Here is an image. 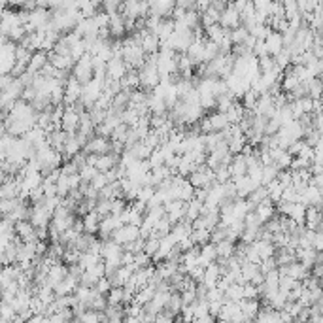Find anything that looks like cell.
<instances>
[{"label": "cell", "mask_w": 323, "mask_h": 323, "mask_svg": "<svg viewBox=\"0 0 323 323\" xmlns=\"http://www.w3.org/2000/svg\"><path fill=\"white\" fill-rule=\"evenodd\" d=\"M159 250V238H148V240H144V253H148V255H153V253Z\"/></svg>", "instance_id": "681fc988"}, {"label": "cell", "mask_w": 323, "mask_h": 323, "mask_svg": "<svg viewBox=\"0 0 323 323\" xmlns=\"http://www.w3.org/2000/svg\"><path fill=\"white\" fill-rule=\"evenodd\" d=\"M142 49L146 55H151V53H157L159 48H161V40L157 38V34H153V32H150L146 38L142 40Z\"/></svg>", "instance_id": "4316f807"}, {"label": "cell", "mask_w": 323, "mask_h": 323, "mask_svg": "<svg viewBox=\"0 0 323 323\" xmlns=\"http://www.w3.org/2000/svg\"><path fill=\"white\" fill-rule=\"evenodd\" d=\"M72 76L78 79L81 85L93 78V61H91V53H83V55L74 63V66H72Z\"/></svg>", "instance_id": "6da1fadb"}, {"label": "cell", "mask_w": 323, "mask_h": 323, "mask_svg": "<svg viewBox=\"0 0 323 323\" xmlns=\"http://www.w3.org/2000/svg\"><path fill=\"white\" fill-rule=\"evenodd\" d=\"M119 118H121V123H125L127 127H133L136 123V119H138V112L131 108V106H127L125 110L119 114Z\"/></svg>", "instance_id": "8d00e7d4"}, {"label": "cell", "mask_w": 323, "mask_h": 323, "mask_svg": "<svg viewBox=\"0 0 323 323\" xmlns=\"http://www.w3.org/2000/svg\"><path fill=\"white\" fill-rule=\"evenodd\" d=\"M81 91H83V85H81L74 76H70V78L66 79V83H64V96H63L64 106H72V104L76 102L79 96H81Z\"/></svg>", "instance_id": "3957f363"}, {"label": "cell", "mask_w": 323, "mask_h": 323, "mask_svg": "<svg viewBox=\"0 0 323 323\" xmlns=\"http://www.w3.org/2000/svg\"><path fill=\"white\" fill-rule=\"evenodd\" d=\"M96 291L98 293H102V295H106V293L110 291V287H112V284H110V280H108V276H102V278H98L96 280V284L93 285Z\"/></svg>", "instance_id": "f907efd6"}, {"label": "cell", "mask_w": 323, "mask_h": 323, "mask_svg": "<svg viewBox=\"0 0 323 323\" xmlns=\"http://www.w3.org/2000/svg\"><path fill=\"white\" fill-rule=\"evenodd\" d=\"M131 66L121 59V57H112L110 61L106 63V78L110 79H121L127 74Z\"/></svg>", "instance_id": "52a82bcc"}, {"label": "cell", "mask_w": 323, "mask_h": 323, "mask_svg": "<svg viewBox=\"0 0 323 323\" xmlns=\"http://www.w3.org/2000/svg\"><path fill=\"white\" fill-rule=\"evenodd\" d=\"M102 257L100 255H95V253H91V252H81L79 253V259H78V265L83 270H85L87 267H91V265H95L96 261H100Z\"/></svg>", "instance_id": "e575fe53"}, {"label": "cell", "mask_w": 323, "mask_h": 323, "mask_svg": "<svg viewBox=\"0 0 323 323\" xmlns=\"http://www.w3.org/2000/svg\"><path fill=\"white\" fill-rule=\"evenodd\" d=\"M248 34H250L248 29L242 27V25H238V27H235V29L229 31V36H231V42H233V44H242Z\"/></svg>", "instance_id": "d590c367"}, {"label": "cell", "mask_w": 323, "mask_h": 323, "mask_svg": "<svg viewBox=\"0 0 323 323\" xmlns=\"http://www.w3.org/2000/svg\"><path fill=\"white\" fill-rule=\"evenodd\" d=\"M10 242H12V237H8V235H2V233H0V250H4V248L10 244Z\"/></svg>", "instance_id": "11a10c76"}, {"label": "cell", "mask_w": 323, "mask_h": 323, "mask_svg": "<svg viewBox=\"0 0 323 323\" xmlns=\"http://www.w3.org/2000/svg\"><path fill=\"white\" fill-rule=\"evenodd\" d=\"M278 172H280V168H278L274 163L263 165V170H261V185H267L268 181L276 180V178H278Z\"/></svg>", "instance_id": "f546056e"}, {"label": "cell", "mask_w": 323, "mask_h": 323, "mask_svg": "<svg viewBox=\"0 0 323 323\" xmlns=\"http://www.w3.org/2000/svg\"><path fill=\"white\" fill-rule=\"evenodd\" d=\"M25 34H27V31H25V25H16V27H12V29H10V32L6 34V36H8V40L16 42V44H19V42L23 40Z\"/></svg>", "instance_id": "b9f144b4"}, {"label": "cell", "mask_w": 323, "mask_h": 323, "mask_svg": "<svg viewBox=\"0 0 323 323\" xmlns=\"http://www.w3.org/2000/svg\"><path fill=\"white\" fill-rule=\"evenodd\" d=\"M265 187H267L268 198H270V200H272V202L276 204V202H278V200L282 198V191H284V185H282V183H280L278 180H272V181H268Z\"/></svg>", "instance_id": "4dcf8cb0"}, {"label": "cell", "mask_w": 323, "mask_h": 323, "mask_svg": "<svg viewBox=\"0 0 323 323\" xmlns=\"http://www.w3.org/2000/svg\"><path fill=\"white\" fill-rule=\"evenodd\" d=\"M49 61V53L48 51H44V49H38V51H32L31 55V61L27 64V72H31V74H38L42 68H44V64Z\"/></svg>", "instance_id": "7c38bea8"}, {"label": "cell", "mask_w": 323, "mask_h": 323, "mask_svg": "<svg viewBox=\"0 0 323 323\" xmlns=\"http://www.w3.org/2000/svg\"><path fill=\"white\" fill-rule=\"evenodd\" d=\"M187 180H189V183L193 187H206V189H208L213 181H216V176H213V170L210 166L198 165L197 168L187 176Z\"/></svg>", "instance_id": "7a4b0ae2"}, {"label": "cell", "mask_w": 323, "mask_h": 323, "mask_svg": "<svg viewBox=\"0 0 323 323\" xmlns=\"http://www.w3.org/2000/svg\"><path fill=\"white\" fill-rule=\"evenodd\" d=\"M66 136H68V133H64L63 129H53L51 133H48L46 140H48V144L53 148V150H57L59 153H61V151H63L64 142H66Z\"/></svg>", "instance_id": "ffe728a7"}, {"label": "cell", "mask_w": 323, "mask_h": 323, "mask_svg": "<svg viewBox=\"0 0 323 323\" xmlns=\"http://www.w3.org/2000/svg\"><path fill=\"white\" fill-rule=\"evenodd\" d=\"M257 229L259 227H248V225H244V229H242V233H240V240L242 242H246V244H252L253 240L257 238Z\"/></svg>", "instance_id": "7bdbcfd3"}, {"label": "cell", "mask_w": 323, "mask_h": 323, "mask_svg": "<svg viewBox=\"0 0 323 323\" xmlns=\"http://www.w3.org/2000/svg\"><path fill=\"white\" fill-rule=\"evenodd\" d=\"M265 46H267V53L274 57L280 49L284 48V40H282V32L270 31L265 36Z\"/></svg>", "instance_id": "2e32d148"}, {"label": "cell", "mask_w": 323, "mask_h": 323, "mask_svg": "<svg viewBox=\"0 0 323 323\" xmlns=\"http://www.w3.org/2000/svg\"><path fill=\"white\" fill-rule=\"evenodd\" d=\"M208 123H210V129H212V131H223V129L229 125L225 114H223V112H218V110L208 116Z\"/></svg>", "instance_id": "83f0119b"}, {"label": "cell", "mask_w": 323, "mask_h": 323, "mask_svg": "<svg viewBox=\"0 0 323 323\" xmlns=\"http://www.w3.org/2000/svg\"><path fill=\"white\" fill-rule=\"evenodd\" d=\"M21 183L16 178H6L0 181V198H17Z\"/></svg>", "instance_id": "4fadbf2b"}, {"label": "cell", "mask_w": 323, "mask_h": 323, "mask_svg": "<svg viewBox=\"0 0 323 323\" xmlns=\"http://www.w3.org/2000/svg\"><path fill=\"white\" fill-rule=\"evenodd\" d=\"M223 299H225V300H235V302H238V300L242 299V284H237V282H233V284L229 285L227 289L223 291Z\"/></svg>", "instance_id": "d6a6232c"}, {"label": "cell", "mask_w": 323, "mask_h": 323, "mask_svg": "<svg viewBox=\"0 0 323 323\" xmlns=\"http://www.w3.org/2000/svg\"><path fill=\"white\" fill-rule=\"evenodd\" d=\"M216 259H218V252H216V244H213V242H206V244L200 246V252H198V259H197V263L200 267H206V265H210V263Z\"/></svg>", "instance_id": "ac0fdd59"}, {"label": "cell", "mask_w": 323, "mask_h": 323, "mask_svg": "<svg viewBox=\"0 0 323 323\" xmlns=\"http://www.w3.org/2000/svg\"><path fill=\"white\" fill-rule=\"evenodd\" d=\"M238 306H240V312L244 315V321H252V319H255L257 312H259L261 302L259 299H240L238 300Z\"/></svg>", "instance_id": "30bf717a"}, {"label": "cell", "mask_w": 323, "mask_h": 323, "mask_svg": "<svg viewBox=\"0 0 323 323\" xmlns=\"http://www.w3.org/2000/svg\"><path fill=\"white\" fill-rule=\"evenodd\" d=\"M252 244H253V248H255V252L259 253L261 259L270 257V255H274V252H276L274 244H272L270 240H265V238H255Z\"/></svg>", "instance_id": "603a6c76"}, {"label": "cell", "mask_w": 323, "mask_h": 323, "mask_svg": "<svg viewBox=\"0 0 323 323\" xmlns=\"http://www.w3.org/2000/svg\"><path fill=\"white\" fill-rule=\"evenodd\" d=\"M125 150L131 151V153H133L136 159H148V157H150V153L153 151L151 148H148V146H146L142 140H140V142H136V144H133L131 148H125Z\"/></svg>", "instance_id": "836d02e7"}, {"label": "cell", "mask_w": 323, "mask_h": 323, "mask_svg": "<svg viewBox=\"0 0 323 323\" xmlns=\"http://www.w3.org/2000/svg\"><path fill=\"white\" fill-rule=\"evenodd\" d=\"M83 218V233H91V235H96V231H98V223H100V216L95 212V210H91V212H87L85 216H81Z\"/></svg>", "instance_id": "7402d4cb"}, {"label": "cell", "mask_w": 323, "mask_h": 323, "mask_svg": "<svg viewBox=\"0 0 323 323\" xmlns=\"http://www.w3.org/2000/svg\"><path fill=\"white\" fill-rule=\"evenodd\" d=\"M312 248L315 252H321L323 250V235L321 231H315L314 233V238H312Z\"/></svg>", "instance_id": "f5cc1de1"}, {"label": "cell", "mask_w": 323, "mask_h": 323, "mask_svg": "<svg viewBox=\"0 0 323 323\" xmlns=\"http://www.w3.org/2000/svg\"><path fill=\"white\" fill-rule=\"evenodd\" d=\"M96 172H98V170H96V168H95L93 165H89V163H85V165H83V166H81V168L78 170V174H79V178H81V181H91V178H93V176H95Z\"/></svg>", "instance_id": "f6af8a7d"}, {"label": "cell", "mask_w": 323, "mask_h": 323, "mask_svg": "<svg viewBox=\"0 0 323 323\" xmlns=\"http://www.w3.org/2000/svg\"><path fill=\"white\" fill-rule=\"evenodd\" d=\"M79 125V114L72 106H64V114L61 118V129L64 133H76Z\"/></svg>", "instance_id": "ba28073f"}, {"label": "cell", "mask_w": 323, "mask_h": 323, "mask_svg": "<svg viewBox=\"0 0 323 323\" xmlns=\"http://www.w3.org/2000/svg\"><path fill=\"white\" fill-rule=\"evenodd\" d=\"M229 172H231V180H233V178H238V176H244V174L248 172V163H246V157L242 153H235V157L231 159Z\"/></svg>", "instance_id": "9a60e30c"}, {"label": "cell", "mask_w": 323, "mask_h": 323, "mask_svg": "<svg viewBox=\"0 0 323 323\" xmlns=\"http://www.w3.org/2000/svg\"><path fill=\"white\" fill-rule=\"evenodd\" d=\"M61 172L64 174V176H70V174H76L78 172V166L74 165L72 161H68V163H64L63 168H61Z\"/></svg>", "instance_id": "db71d44e"}, {"label": "cell", "mask_w": 323, "mask_h": 323, "mask_svg": "<svg viewBox=\"0 0 323 323\" xmlns=\"http://www.w3.org/2000/svg\"><path fill=\"white\" fill-rule=\"evenodd\" d=\"M119 83H121V89H136V87L140 85V76H138V70H134V68H129L127 74L123 78L119 79Z\"/></svg>", "instance_id": "484cf974"}, {"label": "cell", "mask_w": 323, "mask_h": 323, "mask_svg": "<svg viewBox=\"0 0 323 323\" xmlns=\"http://www.w3.org/2000/svg\"><path fill=\"white\" fill-rule=\"evenodd\" d=\"M220 55V48H218V44L216 42H210V40H206L204 42V63L208 61H212L213 57Z\"/></svg>", "instance_id": "f35d334b"}, {"label": "cell", "mask_w": 323, "mask_h": 323, "mask_svg": "<svg viewBox=\"0 0 323 323\" xmlns=\"http://www.w3.org/2000/svg\"><path fill=\"white\" fill-rule=\"evenodd\" d=\"M253 212L257 213V218L261 220V223H265V221H268L276 213V206L270 198H265L263 202H259V204L253 208Z\"/></svg>", "instance_id": "d6986e66"}, {"label": "cell", "mask_w": 323, "mask_h": 323, "mask_svg": "<svg viewBox=\"0 0 323 323\" xmlns=\"http://www.w3.org/2000/svg\"><path fill=\"white\" fill-rule=\"evenodd\" d=\"M257 98H259V95H257L253 89H248L244 95H242V106H244L246 110H253V106H255V102H257Z\"/></svg>", "instance_id": "ab89813d"}, {"label": "cell", "mask_w": 323, "mask_h": 323, "mask_svg": "<svg viewBox=\"0 0 323 323\" xmlns=\"http://www.w3.org/2000/svg\"><path fill=\"white\" fill-rule=\"evenodd\" d=\"M17 202H19V197L17 198H0V212H2V216H6V213L12 212Z\"/></svg>", "instance_id": "7dc6e473"}, {"label": "cell", "mask_w": 323, "mask_h": 323, "mask_svg": "<svg viewBox=\"0 0 323 323\" xmlns=\"http://www.w3.org/2000/svg\"><path fill=\"white\" fill-rule=\"evenodd\" d=\"M227 2H231V0H227Z\"/></svg>", "instance_id": "6f0895ef"}, {"label": "cell", "mask_w": 323, "mask_h": 323, "mask_svg": "<svg viewBox=\"0 0 323 323\" xmlns=\"http://www.w3.org/2000/svg\"><path fill=\"white\" fill-rule=\"evenodd\" d=\"M233 181H235V187H237V197H240V198H246L253 189H255V187H257V185L250 180V176H248V174L238 176V178H233Z\"/></svg>", "instance_id": "5bb4252c"}, {"label": "cell", "mask_w": 323, "mask_h": 323, "mask_svg": "<svg viewBox=\"0 0 323 323\" xmlns=\"http://www.w3.org/2000/svg\"><path fill=\"white\" fill-rule=\"evenodd\" d=\"M319 95H321V81L319 78H310L308 79V96L319 98Z\"/></svg>", "instance_id": "74e56055"}, {"label": "cell", "mask_w": 323, "mask_h": 323, "mask_svg": "<svg viewBox=\"0 0 323 323\" xmlns=\"http://www.w3.org/2000/svg\"><path fill=\"white\" fill-rule=\"evenodd\" d=\"M0 220H2V212H0Z\"/></svg>", "instance_id": "9f6ffc18"}, {"label": "cell", "mask_w": 323, "mask_h": 323, "mask_svg": "<svg viewBox=\"0 0 323 323\" xmlns=\"http://www.w3.org/2000/svg\"><path fill=\"white\" fill-rule=\"evenodd\" d=\"M252 2H253V0H252Z\"/></svg>", "instance_id": "680465c9"}, {"label": "cell", "mask_w": 323, "mask_h": 323, "mask_svg": "<svg viewBox=\"0 0 323 323\" xmlns=\"http://www.w3.org/2000/svg\"><path fill=\"white\" fill-rule=\"evenodd\" d=\"M16 237H19L23 242H31V240H38L36 237V229L29 220H19L16 221Z\"/></svg>", "instance_id": "9c48e42d"}, {"label": "cell", "mask_w": 323, "mask_h": 323, "mask_svg": "<svg viewBox=\"0 0 323 323\" xmlns=\"http://www.w3.org/2000/svg\"><path fill=\"white\" fill-rule=\"evenodd\" d=\"M218 23H220L223 29H229V31L240 25V14H238V10L233 6V2H227L225 10L220 14V21H218Z\"/></svg>", "instance_id": "5b68a950"}, {"label": "cell", "mask_w": 323, "mask_h": 323, "mask_svg": "<svg viewBox=\"0 0 323 323\" xmlns=\"http://www.w3.org/2000/svg\"><path fill=\"white\" fill-rule=\"evenodd\" d=\"M119 163V155L118 153H114V151H108V153H102V155H98L96 157V163H95V168L98 172H106V170H110L114 166Z\"/></svg>", "instance_id": "e0dca14e"}, {"label": "cell", "mask_w": 323, "mask_h": 323, "mask_svg": "<svg viewBox=\"0 0 323 323\" xmlns=\"http://www.w3.org/2000/svg\"><path fill=\"white\" fill-rule=\"evenodd\" d=\"M252 53L255 57H263V55H268L267 53V46H265V40H255L252 48Z\"/></svg>", "instance_id": "816d5d0a"}, {"label": "cell", "mask_w": 323, "mask_h": 323, "mask_svg": "<svg viewBox=\"0 0 323 323\" xmlns=\"http://www.w3.org/2000/svg\"><path fill=\"white\" fill-rule=\"evenodd\" d=\"M89 183H91V185H93L96 191H100L104 185L108 183V180H106V174H104V172H96L95 176L91 178V181H89Z\"/></svg>", "instance_id": "c3c4849f"}, {"label": "cell", "mask_w": 323, "mask_h": 323, "mask_svg": "<svg viewBox=\"0 0 323 323\" xmlns=\"http://www.w3.org/2000/svg\"><path fill=\"white\" fill-rule=\"evenodd\" d=\"M83 151H85V153H96V155L108 153V151H110V138L100 136V134H95V136H91L85 142Z\"/></svg>", "instance_id": "277c9868"}, {"label": "cell", "mask_w": 323, "mask_h": 323, "mask_svg": "<svg viewBox=\"0 0 323 323\" xmlns=\"http://www.w3.org/2000/svg\"><path fill=\"white\" fill-rule=\"evenodd\" d=\"M31 55H32V51H29L27 48H23V46H16V63L27 66L29 61H31Z\"/></svg>", "instance_id": "60d3db41"}, {"label": "cell", "mask_w": 323, "mask_h": 323, "mask_svg": "<svg viewBox=\"0 0 323 323\" xmlns=\"http://www.w3.org/2000/svg\"><path fill=\"white\" fill-rule=\"evenodd\" d=\"M125 208H127V200L123 197L112 198L110 200V213H114V216H119Z\"/></svg>", "instance_id": "ee69618b"}, {"label": "cell", "mask_w": 323, "mask_h": 323, "mask_svg": "<svg viewBox=\"0 0 323 323\" xmlns=\"http://www.w3.org/2000/svg\"><path fill=\"white\" fill-rule=\"evenodd\" d=\"M216 252H218V257L221 259H227L229 255L235 253V242L229 240V238H223L220 242H216Z\"/></svg>", "instance_id": "f1b7e54d"}, {"label": "cell", "mask_w": 323, "mask_h": 323, "mask_svg": "<svg viewBox=\"0 0 323 323\" xmlns=\"http://www.w3.org/2000/svg\"><path fill=\"white\" fill-rule=\"evenodd\" d=\"M110 19H108V31H110L112 38H123L125 34V23H123V16L119 12H112L108 14Z\"/></svg>", "instance_id": "8fae6325"}, {"label": "cell", "mask_w": 323, "mask_h": 323, "mask_svg": "<svg viewBox=\"0 0 323 323\" xmlns=\"http://www.w3.org/2000/svg\"><path fill=\"white\" fill-rule=\"evenodd\" d=\"M274 57L272 55H263L257 57V66H259V72H268L272 66H274Z\"/></svg>", "instance_id": "bcb514c9"}, {"label": "cell", "mask_w": 323, "mask_h": 323, "mask_svg": "<svg viewBox=\"0 0 323 323\" xmlns=\"http://www.w3.org/2000/svg\"><path fill=\"white\" fill-rule=\"evenodd\" d=\"M76 285H78V280L72 278L70 274H66L59 284L53 285V291H55V295H66V293H74Z\"/></svg>", "instance_id": "cb8c5ba5"}, {"label": "cell", "mask_w": 323, "mask_h": 323, "mask_svg": "<svg viewBox=\"0 0 323 323\" xmlns=\"http://www.w3.org/2000/svg\"><path fill=\"white\" fill-rule=\"evenodd\" d=\"M189 238L195 246H202L206 242H210V231L208 229H193L189 233Z\"/></svg>", "instance_id": "1f68e13d"}, {"label": "cell", "mask_w": 323, "mask_h": 323, "mask_svg": "<svg viewBox=\"0 0 323 323\" xmlns=\"http://www.w3.org/2000/svg\"><path fill=\"white\" fill-rule=\"evenodd\" d=\"M49 63L53 64L57 70H70L76 61L70 55H57V53L49 51Z\"/></svg>", "instance_id": "d4e9b609"}, {"label": "cell", "mask_w": 323, "mask_h": 323, "mask_svg": "<svg viewBox=\"0 0 323 323\" xmlns=\"http://www.w3.org/2000/svg\"><path fill=\"white\" fill-rule=\"evenodd\" d=\"M285 274L300 282V280H304L306 276H310V268H306L302 263H299V261H293L289 265H285Z\"/></svg>", "instance_id": "44dd1931"}, {"label": "cell", "mask_w": 323, "mask_h": 323, "mask_svg": "<svg viewBox=\"0 0 323 323\" xmlns=\"http://www.w3.org/2000/svg\"><path fill=\"white\" fill-rule=\"evenodd\" d=\"M29 221H31L34 227H48L49 221H51V212H49L42 202H38V204L32 206Z\"/></svg>", "instance_id": "8992f818"}]
</instances>
